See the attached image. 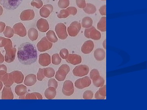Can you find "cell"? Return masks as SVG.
<instances>
[{
  "instance_id": "1",
  "label": "cell",
  "mask_w": 147,
  "mask_h": 110,
  "mask_svg": "<svg viewBox=\"0 0 147 110\" xmlns=\"http://www.w3.org/2000/svg\"><path fill=\"white\" fill-rule=\"evenodd\" d=\"M37 52L34 45L29 42H24L18 48L17 57L18 60L24 65L35 63L37 59Z\"/></svg>"
},
{
  "instance_id": "2",
  "label": "cell",
  "mask_w": 147,
  "mask_h": 110,
  "mask_svg": "<svg viewBox=\"0 0 147 110\" xmlns=\"http://www.w3.org/2000/svg\"><path fill=\"white\" fill-rule=\"evenodd\" d=\"M4 47L6 52L5 60L7 63L13 62L16 57V49L13 47L12 41L10 39H8L6 45Z\"/></svg>"
},
{
  "instance_id": "3",
  "label": "cell",
  "mask_w": 147,
  "mask_h": 110,
  "mask_svg": "<svg viewBox=\"0 0 147 110\" xmlns=\"http://www.w3.org/2000/svg\"><path fill=\"white\" fill-rule=\"evenodd\" d=\"M23 0H0L1 5L7 10H14L21 4Z\"/></svg>"
},
{
  "instance_id": "4",
  "label": "cell",
  "mask_w": 147,
  "mask_h": 110,
  "mask_svg": "<svg viewBox=\"0 0 147 110\" xmlns=\"http://www.w3.org/2000/svg\"><path fill=\"white\" fill-rule=\"evenodd\" d=\"M70 68L67 64H62L59 68L55 75V78L59 81H63L70 71Z\"/></svg>"
},
{
  "instance_id": "5",
  "label": "cell",
  "mask_w": 147,
  "mask_h": 110,
  "mask_svg": "<svg viewBox=\"0 0 147 110\" xmlns=\"http://www.w3.org/2000/svg\"><path fill=\"white\" fill-rule=\"evenodd\" d=\"M53 46V42H50L46 36L42 38L36 45L38 50L40 52H44L50 50Z\"/></svg>"
},
{
  "instance_id": "6",
  "label": "cell",
  "mask_w": 147,
  "mask_h": 110,
  "mask_svg": "<svg viewBox=\"0 0 147 110\" xmlns=\"http://www.w3.org/2000/svg\"><path fill=\"white\" fill-rule=\"evenodd\" d=\"M55 30L59 38L61 40H65L67 38L68 34L67 32L65 25L63 23H59L56 25Z\"/></svg>"
},
{
  "instance_id": "7",
  "label": "cell",
  "mask_w": 147,
  "mask_h": 110,
  "mask_svg": "<svg viewBox=\"0 0 147 110\" xmlns=\"http://www.w3.org/2000/svg\"><path fill=\"white\" fill-rule=\"evenodd\" d=\"M82 24L78 21L72 22L67 28V32L69 36H76L82 28Z\"/></svg>"
},
{
  "instance_id": "8",
  "label": "cell",
  "mask_w": 147,
  "mask_h": 110,
  "mask_svg": "<svg viewBox=\"0 0 147 110\" xmlns=\"http://www.w3.org/2000/svg\"><path fill=\"white\" fill-rule=\"evenodd\" d=\"M89 71L90 68L88 66L82 64L76 66L72 72L74 76L81 77L88 75Z\"/></svg>"
},
{
  "instance_id": "9",
  "label": "cell",
  "mask_w": 147,
  "mask_h": 110,
  "mask_svg": "<svg viewBox=\"0 0 147 110\" xmlns=\"http://www.w3.org/2000/svg\"><path fill=\"white\" fill-rule=\"evenodd\" d=\"M91 80L88 76H85L82 78L76 80L75 82V86L76 88L79 89H84L89 87L91 84Z\"/></svg>"
},
{
  "instance_id": "10",
  "label": "cell",
  "mask_w": 147,
  "mask_h": 110,
  "mask_svg": "<svg viewBox=\"0 0 147 110\" xmlns=\"http://www.w3.org/2000/svg\"><path fill=\"white\" fill-rule=\"evenodd\" d=\"M62 91L63 94L65 96H71L73 95L74 91L73 82L69 80L65 81L63 84Z\"/></svg>"
},
{
  "instance_id": "11",
  "label": "cell",
  "mask_w": 147,
  "mask_h": 110,
  "mask_svg": "<svg viewBox=\"0 0 147 110\" xmlns=\"http://www.w3.org/2000/svg\"><path fill=\"white\" fill-rule=\"evenodd\" d=\"M12 29L14 34L18 35L21 37H24L26 36V29L22 23H18L15 24Z\"/></svg>"
},
{
  "instance_id": "12",
  "label": "cell",
  "mask_w": 147,
  "mask_h": 110,
  "mask_svg": "<svg viewBox=\"0 0 147 110\" xmlns=\"http://www.w3.org/2000/svg\"><path fill=\"white\" fill-rule=\"evenodd\" d=\"M35 17V12L33 9H28L21 12L20 18L21 21H28L33 20Z\"/></svg>"
},
{
  "instance_id": "13",
  "label": "cell",
  "mask_w": 147,
  "mask_h": 110,
  "mask_svg": "<svg viewBox=\"0 0 147 110\" xmlns=\"http://www.w3.org/2000/svg\"><path fill=\"white\" fill-rule=\"evenodd\" d=\"M53 6L51 4H47L43 5L40 10V15L41 17L47 18L53 12Z\"/></svg>"
},
{
  "instance_id": "14",
  "label": "cell",
  "mask_w": 147,
  "mask_h": 110,
  "mask_svg": "<svg viewBox=\"0 0 147 110\" xmlns=\"http://www.w3.org/2000/svg\"><path fill=\"white\" fill-rule=\"evenodd\" d=\"M36 26L38 30L41 32H46L50 28L48 21L43 18H40L37 21Z\"/></svg>"
},
{
  "instance_id": "15",
  "label": "cell",
  "mask_w": 147,
  "mask_h": 110,
  "mask_svg": "<svg viewBox=\"0 0 147 110\" xmlns=\"http://www.w3.org/2000/svg\"><path fill=\"white\" fill-rule=\"evenodd\" d=\"M66 60L67 63L74 65L79 64L82 62L81 56L76 54H69Z\"/></svg>"
},
{
  "instance_id": "16",
  "label": "cell",
  "mask_w": 147,
  "mask_h": 110,
  "mask_svg": "<svg viewBox=\"0 0 147 110\" xmlns=\"http://www.w3.org/2000/svg\"><path fill=\"white\" fill-rule=\"evenodd\" d=\"M10 73L13 82L16 84H21L23 82L24 76L21 71H14Z\"/></svg>"
},
{
  "instance_id": "17",
  "label": "cell",
  "mask_w": 147,
  "mask_h": 110,
  "mask_svg": "<svg viewBox=\"0 0 147 110\" xmlns=\"http://www.w3.org/2000/svg\"><path fill=\"white\" fill-rule=\"evenodd\" d=\"M94 47V44L91 40H87L86 41L82 47V52L83 54H88L93 50Z\"/></svg>"
},
{
  "instance_id": "18",
  "label": "cell",
  "mask_w": 147,
  "mask_h": 110,
  "mask_svg": "<svg viewBox=\"0 0 147 110\" xmlns=\"http://www.w3.org/2000/svg\"><path fill=\"white\" fill-rule=\"evenodd\" d=\"M13 98L14 95L11 87H4L2 92L1 99L2 100H13Z\"/></svg>"
},
{
  "instance_id": "19",
  "label": "cell",
  "mask_w": 147,
  "mask_h": 110,
  "mask_svg": "<svg viewBox=\"0 0 147 110\" xmlns=\"http://www.w3.org/2000/svg\"><path fill=\"white\" fill-rule=\"evenodd\" d=\"M51 56L47 53L40 54L39 57V63L40 65L46 66L51 64Z\"/></svg>"
},
{
  "instance_id": "20",
  "label": "cell",
  "mask_w": 147,
  "mask_h": 110,
  "mask_svg": "<svg viewBox=\"0 0 147 110\" xmlns=\"http://www.w3.org/2000/svg\"><path fill=\"white\" fill-rule=\"evenodd\" d=\"M19 99L25 100H42V95L39 93H28L26 95L22 97H19Z\"/></svg>"
},
{
  "instance_id": "21",
  "label": "cell",
  "mask_w": 147,
  "mask_h": 110,
  "mask_svg": "<svg viewBox=\"0 0 147 110\" xmlns=\"http://www.w3.org/2000/svg\"><path fill=\"white\" fill-rule=\"evenodd\" d=\"M36 82V76L35 74H30L26 76L24 83L27 86H32L34 85Z\"/></svg>"
},
{
  "instance_id": "22",
  "label": "cell",
  "mask_w": 147,
  "mask_h": 110,
  "mask_svg": "<svg viewBox=\"0 0 147 110\" xmlns=\"http://www.w3.org/2000/svg\"><path fill=\"white\" fill-rule=\"evenodd\" d=\"M95 58L98 61L103 60L105 58L106 54L105 50L101 48L96 49L94 53Z\"/></svg>"
},
{
  "instance_id": "23",
  "label": "cell",
  "mask_w": 147,
  "mask_h": 110,
  "mask_svg": "<svg viewBox=\"0 0 147 110\" xmlns=\"http://www.w3.org/2000/svg\"><path fill=\"white\" fill-rule=\"evenodd\" d=\"M101 37V34L100 32L95 29L94 27H90L89 34V38L95 40H99Z\"/></svg>"
},
{
  "instance_id": "24",
  "label": "cell",
  "mask_w": 147,
  "mask_h": 110,
  "mask_svg": "<svg viewBox=\"0 0 147 110\" xmlns=\"http://www.w3.org/2000/svg\"><path fill=\"white\" fill-rule=\"evenodd\" d=\"M57 95V91L53 87H49L45 92V96L48 100L54 99Z\"/></svg>"
},
{
  "instance_id": "25",
  "label": "cell",
  "mask_w": 147,
  "mask_h": 110,
  "mask_svg": "<svg viewBox=\"0 0 147 110\" xmlns=\"http://www.w3.org/2000/svg\"><path fill=\"white\" fill-rule=\"evenodd\" d=\"M28 92L27 87L23 85H18L15 87V92L19 97L26 95Z\"/></svg>"
},
{
  "instance_id": "26",
  "label": "cell",
  "mask_w": 147,
  "mask_h": 110,
  "mask_svg": "<svg viewBox=\"0 0 147 110\" xmlns=\"http://www.w3.org/2000/svg\"><path fill=\"white\" fill-rule=\"evenodd\" d=\"M29 39L32 41H35L38 38V32L34 28H32L28 30V32Z\"/></svg>"
},
{
  "instance_id": "27",
  "label": "cell",
  "mask_w": 147,
  "mask_h": 110,
  "mask_svg": "<svg viewBox=\"0 0 147 110\" xmlns=\"http://www.w3.org/2000/svg\"><path fill=\"white\" fill-rule=\"evenodd\" d=\"M2 82L3 83L5 86L11 87L13 84V82L11 78L10 73H6L3 77Z\"/></svg>"
},
{
  "instance_id": "28",
  "label": "cell",
  "mask_w": 147,
  "mask_h": 110,
  "mask_svg": "<svg viewBox=\"0 0 147 110\" xmlns=\"http://www.w3.org/2000/svg\"><path fill=\"white\" fill-rule=\"evenodd\" d=\"M98 30L102 32L106 31V17L103 16L100 18L97 25Z\"/></svg>"
},
{
  "instance_id": "29",
  "label": "cell",
  "mask_w": 147,
  "mask_h": 110,
  "mask_svg": "<svg viewBox=\"0 0 147 110\" xmlns=\"http://www.w3.org/2000/svg\"><path fill=\"white\" fill-rule=\"evenodd\" d=\"M83 10L87 14H93L96 12V8L94 5L88 3L86 4V7L83 9Z\"/></svg>"
},
{
  "instance_id": "30",
  "label": "cell",
  "mask_w": 147,
  "mask_h": 110,
  "mask_svg": "<svg viewBox=\"0 0 147 110\" xmlns=\"http://www.w3.org/2000/svg\"><path fill=\"white\" fill-rule=\"evenodd\" d=\"M93 20L89 17H85L82 20V27L84 28H88L92 26Z\"/></svg>"
},
{
  "instance_id": "31",
  "label": "cell",
  "mask_w": 147,
  "mask_h": 110,
  "mask_svg": "<svg viewBox=\"0 0 147 110\" xmlns=\"http://www.w3.org/2000/svg\"><path fill=\"white\" fill-rule=\"evenodd\" d=\"M46 37L50 42L55 43L58 41V39L55 34V32L53 30H49L46 33Z\"/></svg>"
},
{
  "instance_id": "32",
  "label": "cell",
  "mask_w": 147,
  "mask_h": 110,
  "mask_svg": "<svg viewBox=\"0 0 147 110\" xmlns=\"http://www.w3.org/2000/svg\"><path fill=\"white\" fill-rule=\"evenodd\" d=\"M3 34L6 37L11 38L14 35V31L11 27L7 26L3 31Z\"/></svg>"
},
{
  "instance_id": "33",
  "label": "cell",
  "mask_w": 147,
  "mask_h": 110,
  "mask_svg": "<svg viewBox=\"0 0 147 110\" xmlns=\"http://www.w3.org/2000/svg\"><path fill=\"white\" fill-rule=\"evenodd\" d=\"M55 72L54 68L51 67L44 68V74L48 78H53L55 75Z\"/></svg>"
},
{
  "instance_id": "34",
  "label": "cell",
  "mask_w": 147,
  "mask_h": 110,
  "mask_svg": "<svg viewBox=\"0 0 147 110\" xmlns=\"http://www.w3.org/2000/svg\"><path fill=\"white\" fill-rule=\"evenodd\" d=\"M61 58L58 54H55L52 56V62L53 64L58 65L60 64L61 62Z\"/></svg>"
},
{
  "instance_id": "35",
  "label": "cell",
  "mask_w": 147,
  "mask_h": 110,
  "mask_svg": "<svg viewBox=\"0 0 147 110\" xmlns=\"http://www.w3.org/2000/svg\"><path fill=\"white\" fill-rule=\"evenodd\" d=\"M92 82L94 86L96 87H100L104 85L105 80L102 77L100 76L97 79Z\"/></svg>"
},
{
  "instance_id": "36",
  "label": "cell",
  "mask_w": 147,
  "mask_h": 110,
  "mask_svg": "<svg viewBox=\"0 0 147 110\" xmlns=\"http://www.w3.org/2000/svg\"><path fill=\"white\" fill-rule=\"evenodd\" d=\"M100 76L99 71L97 69H95V68L92 69L91 71L90 72V78L92 80V81L96 80Z\"/></svg>"
},
{
  "instance_id": "37",
  "label": "cell",
  "mask_w": 147,
  "mask_h": 110,
  "mask_svg": "<svg viewBox=\"0 0 147 110\" xmlns=\"http://www.w3.org/2000/svg\"><path fill=\"white\" fill-rule=\"evenodd\" d=\"M69 0H59L58 5L60 8L64 9L69 6Z\"/></svg>"
},
{
  "instance_id": "38",
  "label": "cell",
  "mask_w": 147,
  "mask_h": 110,
  "mask_svg": "<svg viewBox=\"0 0 147 110\" xmlns=\"http://www.w3.org/2000/svg\"><path fill=\"white\" fill-rule=\"evenodd\" d=\"M69 13L67 9H63L57 14V17L59 18H65L69 16Z\"/></svg>"
},
{
  "instance_id": "39",
  "label": "cell",
  "mask_w": 147,
  "mask_h": 110,
  "mask_svg": "<svg viewBox=\"0 0 147 110\" xmlns=\"http://www.w3.org/2000/svg\"><path fill=\"white\" fill-rule=\"evenodd\" d=\"M31 5L37 9L41 8L43 5V2L41 0H33L31 3Z\"/></svg>"
},
{
  "instance_id": "40",
  "label": "cell",
  "mask_w": 147,
  "mask_h": 110,
  "mask_svg": "<svg viewBox=\"0 0 147 110\" xmlns=\"http://www.w3.org/2000/svg\"><path fill=\"white\" fill-rule=\"evenodd\" d=\"M93 93L90 90H87L84 92L83 97L85 100H91L93 97Z\"/></svg>"
},
{
  "instance_id": "41",
  "label": "cell",
  "mask_w": 147,
  "mask_h": 110,
  "mask_svg": "<svg viewBox=\"0 0 147 110\" xmlns=\"http://www.w3.org/2000/svg\"><path fill=\"white\" fill-rule=\"evenodd\" d=\"M44 74V68H40L37 74V78L38 81H41L45 78Z\"/></svg>"
},
{
  "instance_id": "42",
  "label": "cell",
  "mask_w": 147,
  "mask_h": 110,
  "mask_svg": "<svg viewBox=\"0 0 147 110\" xmlns=\"http://www.w3.org/2000/svg\"><path fill=\"white\" fill-rule=\"evenodd\" d=\"M59 54L61 57L62 58V59H66L69 54L68 50L65 48L61 49L60 51Z\"/></svg>"
},
{
  "instance_id": "43",
  "label": "cell",
  "mask_w": 147,
  "mask_h": 110,
  "mask_svg": "<svg viewBox=\"0 0 147 110\" xmlns=\"http://www.w3.org/2000/svg\"><path fill=\"white\" fill-rule=\"evenodd\" d=\"M76 5L80 9H84L86 5V0H76Z\"/></svg>"
},
{
  "instance_id": "44",
  "label": "cell",
  "mask_w": 147,
  "mask_h": 110,
  "mask_svg": "<svg viewBox=\"0 0 147 110\" xmlns=\"http://www.w3.org/2000/svg\"><path fill=\"white\" fill-rule=\"evenodd\" d=\"M98 93L101 96L106 97V86L105 85L100 87L98 90Z\"/></svg>"
},
{
  "instance_id": "45",
  "label": "cell",
  "mask_w": 147,
  "mask_h": 110,
  "mask_svg": "<svg viewBox=\"0 0 147 110\" xmlns=\"http://www.w3.org/2000/svg\"><path fill=\"white\" fill-rule=\"evenodd\" d=\"M58 84L57 82L55 79L51 78L49 80L48 82V87H53L57 89L58 87Z\"/></svg>"
},
{
  "instance_id": "46",
  "label": "cell",
  "mask_w": 147,
  "mask_h": 110,
  "mask_svg": "<svg viewBox=\"0 0 147 110\" xmlns=\"http://www.w3.org/2000/svg\"><path fill=\"white\" fill-rule=\"evenodd\" d=\"M66 9L68 11L70 15L75 16L77 13V9L74 7H67Z\"/></svg>"
},
{
  "instance_id": "47",
  "label": "cell",
  "mask_w": 147,
  "mask_h": 110,
  "mask_svg": "<svg viewBox=\"0 0 147 110\" xmlns=\"http://www.w3.org/2000/svg\"><path fill=\"white\" fill-rule=\"evenodd\" d=\"M8 38L0 37V47H4L7 43Z\"/></svg>"
},
{
  "instance_id": "48",
  "label": "cell",
  "mask_w": 147,
  "mask_h": 110,
  "mask_svg": "<svg viewBox=\"0 0 147 110\" xmlns=\"http://www.w3.org/2000/svg\"><path fill=\"white\" fill-rule=\"evenodd\" d=\"M99 13L100 15L103 16H106V5H103L100 7L99 9Z\"/></svg>"
},
{
  "instance_id": "49",
  "label": "cell",
  "mask_w": 147,
  "mask_h": 110,
  "mask_svg": "<svg viewBox=\"0 0 147 110\" xmlns=\"http://www.w3.org/2000/svg\"><path fill=\"white\" fill-rule=\"evenodd\" d=\"M95 98L96 100H104L105 99L106 97H102L101 96L100 94L98 93V91H96V93L95 95Z\"/></svg>"
},
{
  "instance_id": "50",
  "label": "cell",
  "mask_w": 147,
  "mask_h": 110,
  "mask_svg": "<svg viewBox=\"0 0 147 110\" xmlns=\"http://www.w3.org/2000/svg\"><path fill=\"white\" fill-rule=\"evenodd\" d=\"M6 25L5 23L3 22H0V33H2L5 29Z\"/></svg>"
},
{
  "instance_id": "51",
  "label": "cell",
  "mask_w": 147,
  "mask_h": 110,
  "mask_svg": "<svg viewBox=\"0 0 147 110\" xmlns=\"http://www.w3.org/2000/svg\"><path fill=\"white\" fill-rule=\"evenodd\" d=\"M7 71H6L5 70H1L0 71V80L1 81H2L3 77L7 73Z\"/></svg>"
},
{
  "instance_id": "52",
  "label": "cell",
  "mask_w": 147,
  "mask_h": 110,
  "mask_svg": "<svg viewBox=\"0 0 147 110\" xmlns=\"http://www.w3.org/2000/svg\"><path fill=\"white\" fill-rule=\"evenodd\" d=\"M1 70H5L7 71V67L5 64H0V71Z\"/></svg>"
},
{
  "instance_id": "53",
  "label": "cell",
  "mask_w": 147,
  "mask_h": 110,
  "mask_svg": "<svg viewBox=\"0 0 147 110\" xmlns=\"http://www.w3.org/2000/svg\"><path fill=\"white\" fill-rule=\"evenodd\" d=\"M5 61V58L4 56L2 54L0 51V64H1L4 62Z\"/></svg>"
},
{
  "instance_id": "54",
  "label": "cell",
  "mask_w": 147,
  "mask_h": 110,
  "mask_svg": "<svg viewBox=\"0 0 147 110\" xmlns=\"http://www.w3.org/2000/svg\"><path fill=\"white\" fill-rule=\"evenodd\" d=\"M102 47H103V48H104L105 50H106V40H105L103 41V42H102Z\"/></svg>"
},
{
  "instance_id": "55",
  "label": "cell",
  "mask_w": 147,
  "mask_h": 110,
  "mask_svg": "<svg viewBox=\"0 0 147 110\" xmlns=\"http://www.w3.org/2000/svg\"><path fill=\"white\" fill-rule=\"evenodd\" d=\"M3 12V7L1 6L0 5V16L2 15Z\"/></svg>"
},
{
  "instance_id": "56",
  "label": "cell",
  "mask_w": 147,
  "mask_h": 110,
  "mask_svg": "<svg viewBox=\"0 0 147 110\" xmlns=\"http://www.w3.org/2000/svg\"><path fill=\"white\" fill-rule=\"evenodd\" d=\"M3 87V84L1 81L0 80V91L1 90Z\"/></svg>"
},
{
  "instance_id": "57",
  "label": "cell",
  "mask_w": 147,
  "mask_h": 110,
  "mask_svg": "<svg viewBox=\"0 0 147 110\" xmlns=\"http://www.w3.org/2000/svg\"><path fill=\"white\" fill-rule=\"evenodd\" d=\"M101 1H105L106 0H101Z\"/></svg>"
}]
</instances>
